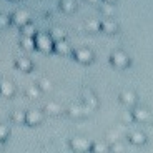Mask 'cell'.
Here are the masks:
<instances>
[{"instance_id": "obj_1", "label": "cell", "mask_w": 153, "mask_h": 153, "mask_svg": "<svg viewBox=\"0 0 153 153\" xmlns=\"http://www.w3.org/2000/svg\"><path fill=\"white\" fill-rule=\"evenodd\" d=\"M72 146L76 150V152H85V150H88V143L85 142V140H80V138H76V140H73L72 142Z\"/></svg>"}, {"instance_id": "obj_2", "label": "cell", "mask_w": 153, "mask_h": 153, "mask_svg": "<svg viewBox=\"0 0 153 153\" xmlns=\"http://www.w3.org/2000/svg\"><path fill=\"white\" fill-rule=\"evenodd\" d=\"M25 120H27L28 123H38L40 120H42V115L38 113V111H28L27 113V117H25Z\"/></svg>"}, {"instance_id": "obj_3", "label": "cell", "mask_w": 153, "mask_h": 153, "mask_svg": "<svg viewBox=\"0 0 153 153\" xmlns=\"http://www.w3.org/2000/svg\"><path fill=\"white\" fill-rule=\"evenodd\" d=\"M37 45L40 47L42 50L50 48V38L48 37H43V35H38V37H37Z\"/></svg>"}, {"instance_id": "obj_4", "label": "cell", "mask_w": 153, "mask_h": 153, "mask_svg": "<svg viewBox=\"0 0 153 153\" xmlns=\"http://www.w3.org/2000/svg\"><path fill=\"white\" fill-rule=\"evenodd\" d=\"M12 92H13L12 83H8V82H0V93H4V95H12Z\"/></svg>"}, {"instance_id": "obj_5", "label": "cell", "mask_w": 153, "mask_h": 153, "mask_svg": "<svg viewBox=\"0 0 153 153\" xmlns=\"http://www.w3.org/2000/svg\"><path fill=\"white\" fill-rule=\"evenodd\" d=\"M75 55H76V58H78L80 62H88L90 58H92V53L87 52V50H76Z\"/></svg>"}, {"instance_id": "obj_6", "label": "cell", "mask_w": 153, "mask_h": 153, "mask_svg": "<svg viewBox=\"0 0 153 153\" xmlns=\"http://www.w3.org/2000/svg\"><path fill=\"white\" fill-rule=\"evenodd\" d=\"M113 63H117V65L123 67V65L126 63V57H125V55H122V53H117V55H113Z\"/></svg>"}, {"instance_id": "obj_7", "label": "cell", "mask_w": 153, "mask_h": 153, "mask_svg": "<svg viewBox=\"0 0 153 153\" xmlns=\"http://www.w3.org/2000/svg\"><path fill=\"white\" fill-rule=\"evenodd\" d=\"M146 117H148V113H146L145 110H142V108H137V110H135V118H138V120H145Z\"/></svg>"}, {"instance_id": "obj_8", "label": "cell", "mask_w": 153, "mask_h": 153, "mask_svg": "<svg viewBox=\"0 0 153 153\" xmlns=\"http://www.w3.org/2000/svg\"><path fill=\"white\" fill-rule=\"evenodd\" d=\"M131 142L133 143H143L145 142V137H143L142 133H133L131 135Z\"/></svg>"}, {"instance_id": "obj_9", "label": "cell", "mask_w": 153, "mask_h": 153, "mask_svg": "<svg viewBox=\"0 0 153 153\" xmlns=\"http://www.w3.org/2000/svg\"><path fill=\"white\" fill-rule=\"evenodd\" d=\"M17 67H19V68L27 70V68H30V62L25 60V58H23V60H17Z\"/></svg>"}, {"instance_id": "obj_10", "label": "cell", "mask_w": 153, "mask_h": 153, "mask_svg": "<svg viewBox=\"0 0 153 153\" xmlns=\"http://www.w3.org/2000/svg\"><path fill=\"white\" fill-rule=\"evenodd\" d=\"M122 98H123L125 103H133V95H131V93H123Z\"/></svg>"}, {"instance_id": "obj_11", "label": "cell", "mask_w": 153, "mask_h": 153, "mask_svg": "<svg viewBox=\"0 0 153 153\" xmlns=\"http://www.w3.org/2000/svg\"><path fill=\"white\" fill-rule=\"evenodd\" d=\"M93 148H95L97 153H103L105 152V145H100V143H95V146H93Z\"/></svg>"}, {"instance_id": "obj_12", "label": "cell", "mask_w": 153, "mask_h": 153, "mask_svg": "<svg viewBox=\"0 0 153 153\" xmlns=\"http://www.w3.org/2000/svg\"><path fill=\"white\" fill-rule=\"evenodd\" d=\"M57 50H58V52H65V50H67V43L58 42V43H57Z\"/></svg>"}, {"instance_id": "obj_13", "label": "cell", "mask_w": 153, "mask_h": 153, "mask_svg": "<svg viewBox=\"0 0 153 153\" xmlns=\"http://www.w3.org/2000/svg\"><path fill=\"white\" fill-rule=\"evenodd\" d=\"M7 137V128L5 126H0V140H4Z\"/></svg>"}, {"instance_id": "obj_14", "label": "cell", "mask_w": 153, "mask_h": 153, "mask_svg": "<svg viewBox=\"0 0 153 153\" xmlns=\"http://www.w3.org/2000/svg\"><path fill=\"white\" fill-rule=\"evenodd\" d=\"M40 87H42L43 90H47V88H50V82H47V80H42V82H40Z\"/></svg>"}, {"instance_id": "obj_15", "label": "cell", "mask_w": 153, "mask_h": 153, "mask_svg": "<svg viewBox=\"0 0 153 153\" xmlns=\"http://www.w3.org/2000/svg\"><path fill=\"white\" fill-rule=\"evenodd\" d=\"M13 118H15V120H23V115H20V113H15V115H13Z\"/></svg>"}, {"instance_id": "obj_16", "label": "cell", "mask_w": 153, "mask_h": 153, "mask_svg": "<svg viewBox=\"0 0 153 153\" xmlns=\"http://www.w3.org/2000/svg\"><path fill=\"white\" fill-rule=\"evenodd\" d=\"M28 93H30V95H37V90H35V88H30V90H28Z\"/></svg>"}, {"instance_id": "obj_17", "label": "cell", "mask_w": 153, "mask_h": 153, "mask_svg": "<svg viewBox=\"0 0 153 153\" xmlns=\"http://www.w3.org/2000/svg\"><path fill=\"white\" fill-rule=\"evenodd\" d=\"M0 146H2V145H0Z\"/></svg>"}]
</instances>
